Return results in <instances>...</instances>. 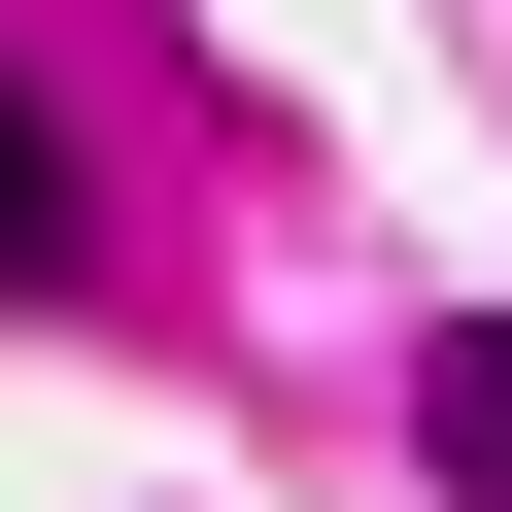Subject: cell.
Returning a JSON list of instances; mask_svg holds the SVG:
<instances>
[{"label":"cell","instance_id":"obj_1","mask_svg":"<svg viewBox=\"0 0 512 512\" xmlns=\"http://www.w3.org/2000/svg\"><path fill=\"white\" fill-rule=\"evenodd\" d=\"M410 444H444V512H512V308H444V342H410Z\"/></svg>","mask_w":512,"mask_h":512},{"label":"cell","instance_id":"obj_2","mask_svg":"<svg viewBox=\"0 0 512 512\" xmlns=\"http://www.w3.org/2000/svg\"><path fill=\"white\" fill-rule=\"evenodd\" d=\"M69 239H103V205H69V137H35V103H0V308H35V274H69Z\"/></svg>","mask_w":512,"mask_h":512}]
</instances>
